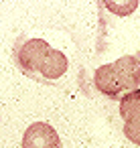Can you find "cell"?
I'll use <instances>...</instances> for the list:
<instances>
[{"label":"cell","instance_id":"6da1fadb","mask_svg":"<svg viewBox=\"0 0 140 148\" xmlns=\"http://www.w3.org/2000/svg\"><path fill=\"white\" fill-rule=\"evenodd\" d=\"M93 83L108 97H118L122 91L136 89L140 85V57L126 55L114 63L97 67L93 73Z\"/></svg>","mask_w":140,"mask_h":148},{"label":"cell","instance_id":"7a4b0ae2","mask_svg":"<svg viewBox=\"0 0 140 148\" xmlns=\"http://www.w3.org/2000/svg\"><path fill=\"white\" fill-rule=\"evenodd\" d=\"M49 49H51V45L47 41L29 39V41H23L14 49V59L27 75H33V73H39V67H41L45 55L49 53Z\"/></svg>","mask_w":140,"mask_h":148},{"label":"cell","instance_id":"3957f363","mask_svg":"<svg viewBox=\"0 0 140 148\" xmlns=\"http://www.w3.org/2000/svg\"><path fill=\"white\" fill-rule=\"evenodd\" d=\"M23 146L25 148H59L61 138L51 124L35 122L27 128V132L23 136Z\"/></svg>","mask_w":140,"mask_h":148},{"label":"cell","instance_id":"277c9868","mask_svg":"<svg viewBox=\"0 0 140 148\" xmlns=\"http://www.w3.org/2000/svg\"><path fill=\"white\" fill-rule=\"evenodd\" d=\"M67 67H69V63H67L65 53H61V51L51 47L49 53L45 55L41 67H39V73H41L43 79H59V77H63L67 73Z\"/></svg>","mask_w":140,"mask_h":148},{"label":"cell","instance_id":"5b68a950","mask_svg":"<svg viewBox=\"0 0 140 148\" xmlns=\"http://www.w3.org/2000/svg\"><path fill=\"white\" fill-rule=\"evenodd\" d=\"M134 114H140V89H130L120 101V116L126 120Z\"/></svg>","mask_w":140,"mask_h":148},{"label":"cell","instance_id":"8992f818","mask_svg":"<svg viewBox=\"0 0 140 148\" xmlns=\"http://www.w3.org/2000/svg\"><path fill=\"white\" fill-rule=\"evenodd\" d=\"M140 4V0H104V6L116 16H130Z\"/></svg>","mask_w":140,"mask_h":148},{"label":"cell","instance_id":"52a82bcc","mask_svg":"<svg viewBox=\"0 0 140 148\" xmlns=\"http://www.w3.org/2000/svg\"><path fill=\"white\" fill-rule=\"evenodd\" d=\"M124 134H126V138L132 144L140 146V114H134V116L126 118V122H124Z\"/></svg>","mask_w":140,"mask_h":148}]
</instances>
